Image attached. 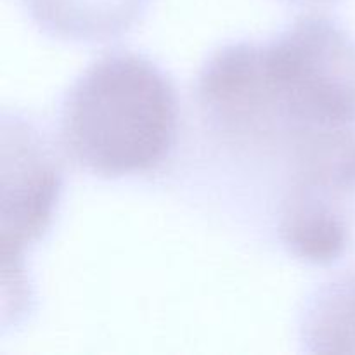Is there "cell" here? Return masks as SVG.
<instances>
[{"mask_svg":"<svg viewBox=\"0 0 355 355\" xmlns=\"http://www.w3.org/2000/svg\"><path fill=\"white\" fill-rule=\"evenodd\" d=\"M198 97L234 134L343 130L355 123V40L329 17L302 16L267 44L218 49L198 76Z\"/></svg>","mask_w":355,"mask_h":355,"instance_id":"6da1fadb","label":"cell"},{"mask_svg":"<svg viewBox=\"0 0 355 355\" xmlns=\"http://www.w3.org/2000/svg\"><path fill=\"white\" fill-rule=\"evenodd\" d=\"M179 132V99L146 55L111 52L76 78L62 101L61 139L87 172L106 179L158 170Z\"/></svg>","mask_w":355,"mask_h":355,"instance_id":"7a4b0ae2","label":"cell"},{"mask_svg":"<svg viewBox=\"0 0 355 355\" xmlns=\"http://www.w3.org/2000/svg\"><path fill=\"white\" fill-rule=\"evenodd\" d=\"M12 162L3 155L2 245L6 266L40 239L59 201L62 173L44 137L14 118Z\"/></svg>","mask_w":355,"mask_h":355,"instance_id":"3957f363","label":"cell"},{"mask_svg":"<svg viewBox=\"0 0 355 355\" xmlns=\"http://www.w3.org/2000/svg\"><path fill=\"white\" fill-rule=\"evenodd\" d=\"M148 0H24L35 23L54 37L96 42L125 33Z\"/></svg>","mask_w":355,"mask_h":355,"instance_id":"277c9868","label":"cell"},{"mask_svg":"<svg viewBox=\"0 0 355 355\" xmlns=\"http://www.w3.org/2000/svg\"><path fill=\"white\" fill-rule=\"evenodd\" d=\"M279 236L297 259L328 266L345 253L350 227L342 211L311 201L286 200Z\"/></svg>","mask_w":355,"mask_h":355,"instance_id":"5b68a950","label":"cell"},{"mask_svg":"<svg viewBox=\"0 0 355 355\" xmlns=\"http://www.w3.org/2000/svg\"><path fill=\"white\" fill-rule=\"evenodd\" d=\"M305 342L319 352H355V270L331 281L312 298L304 321Z\"/></svg>","mask_w":355,"mask_h":355,"instance_id":"8992f818","label":"cell"}]
</instances>
